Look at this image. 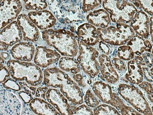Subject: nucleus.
<instances>
[{"label": "nucleus", "instance_id": "obj_44", "mask_svg": "<svg viewBox=\"0 0 153 115\" xmlns=\"http://www.w3.org/2000/svg\"><path fill=\"white\" fill-rule=\"evenodd\" d=\"M153 17H151L149 20V33L151 37V41L153 42Z\"/></svg>", "mask_w": 153, "mask_h": 115}, {"label": "nucleus", "instance_id": "obj_39", "mask_svg": "<svg viewBox=\"0 0 153 115\" xmlns=\"http://www.w3.org/2000/svg\"><path fill=\"white\" fill-rule=\"evenodd\" d=\"M19 94L22 99L26 103H30V102L33 99L31 94L28 93L27 92H21L19 93Z\"/></svg>", "mask_w": 153, "mask_h": 115}, {"label": "nucleus", "instance_id": "obj_10", "mask_svg": "<svg viewBox=\"0 0 153 115\" xmlns=\"http://www.w3.org/2000/svg\"><path fill=\"white\" fill-rule=\"evenodd\" d=\"M45 97L48 102L52 105L61 115H70V104L68 101L60 91L54 88H49Z\"/></svg>", "mask_w": 153, "mask_h": 115}, {"label": "nucleus", "instance_id": "obj_11", "mask_svg": "<svg viewBox=\"0 0 153 115\" xmlns=\"http://www.w3.org/2000/svg\"><path fill=\"white\" fill-rule=\"evenodd\" d=\"M60 59V54L56 51L46 47L38 46L36 49L34 62L39 67L45 68Z\"/></svg>", "mask_w": 153, "mask_h": 115}, {"label": "nucleus", "instance_id": "obj_16", "mask_svg": "<svg viewBox=\"0 0 153 115\" xmlns=\"http://www.w3.org/2000/svg\"><path fill=\"white\" fill-rule=\"evenodd\" d=\"M98 60L100 70L105 80L112 84L117 83L119 80V76L108 57L101 54L98 57Z\"/></svg>", "mask_w": 153, "mask_h": 115}, {"label": "nucleus", "instance_id": "obj_20", "mask_svg": "<svg viewBox=\"0 0 153 115\" xmlns=\"http://www.w3.org/2000/svg\"><path fill=\"white\" fill-rule=\"evenodd\" d=\"M29 106L37 115H61L51 104L41 99H33L29 103Z\"/></svg>", "mask_w": 153, "mask_h": 115}, {"label": "nucleus", "instance_id": "obj_23", "mask_svg": "<svg viewBox=\"0 0 153 115\" xmlns=\"http://www.w3.org/2000/svg\"><path fill=\"white\" fill-rule=\"evenodd\" d=\"M61 70L76 75L81 71V66L77 60L72 57H63L60 58L59 63Z\"/></svg>", "mask_w": 153, "mask_h": 115}, {"label": "nucleus", "instance_id": "obj_31", "mask_svg": "<svg viewBox=\"0 0 153 115\" xmlns=\"http://www.w3.org/2000/svg\"><path fill=\"white\" fill-rule=\"evenodd\" d=\"M139 86L145 92L149 100L153 103V86L151 83L148 81H143Z\"/></svg>", "mask_w": 153, "mask_h": 115}, {"label": "nucleus", "instance_id": "obj_19", "mask_svg": "<svg viewBox=\"0 0 153 115\" xmlns=\"http://www.w3.org/2000/svg\"><path fill=\"white\" fill-rule=\"evenodd\" d=\"M86 19L90 24L103 29L108 28L111 22L109 15L104 9L90 12L87 16Z\"/></svg>", "mask_w": 153, "mask_h": 115}, {"label": "nucleus", "instance_id": "obj_45", "mask_svg": "<svg viewBox=\"0 0 153 115\" xmlns=\"http://www.w3.org/2000/svg\"><path fill=\"white\" fill-rule=\"evenodd\" d=\"M1 57L4 59H6L7 60L9 58V55L8 53H6L5 52H2L1 53Z\"/></svg>", "mask_w": 153, "mask_h": 115}, {"label": "nucleus", "instance_id": "obj_46", "mask_svg": "<svg viewBox=\"0 0 153 115\" xmlns=\"http://www.w3.org/2000/svg\"><path fill=\"white\" fill-rule=\"evenodd\" d=\"M4 59L1 57V54L0 53V69H1L4 66H4Z\"/></svg>", "mask_w": 153, "mask_h": 115}, {"label": "nucleus", "instance_id": "obj_13", "mask_svg": "<svg viewBox=\"0 0 153 115\" xmlns=\"http://www.w3.org/2000/svg\"><path fill=\"white\" fill-rule=\"evenodd\" d=\"M17 22L21 29L25 41L33 42L38 41L40 37L39 30L27 15H19Z\"/></svg>", "mask_w": 153, "mask_h": 115}, {"label": "nucleus", "instance_id": "obj_18", "mask_svg": "<svg viewBox=\"0 0 153 115\" xmlns=\"http://www.w3.org/2000/svg\"><path fill=\"white\" fill-rule=\"evenodd\" d=\"M35 47L27 42H22L15 44L11 50L14 59L20 61L29 62L32 60L35 54Z\"/></svg>", "mask_w": 153, "mask_h": 115}, {"label": "nucleus", "instance_id": "obj_47", "mask_svg": "<svg viewBox=\"0 0 153 115\" xmlns=\"http://www.w3.org/2000/svg\"><path fill=\"white\" fill-rule=\"evenodd\" d=\"M1 2H2V1H0V4H1Z\"/></svg>", "mask_w": 153, "mask_h": 115}, {"label": "nucleus", "instance_id": "obj_4", "mask_svg": "<svg viewBox=\"0 0 153 115\" xmlns=\"http://www.w3.org/2000/svg\"><path fill=\"white\" fill-rule=\"evenodd\" d=\"M100 40L104 43L114 46H122L135 36L130 25L124 23H117L115 26H110L105 28L97 29Z\"/></svg>", "mask_w": 153, "mask_h": 115}, {"label": "nucleus", "instance_id": "obj_14", "mask_svg": "<svg viewBox=\"0 0 153 115\" xmlns=\"http://www.w3.org/2000/svg\"><path fill=\"white\" fill-rule=\"evenodd\" d=\"M22 37V33L17 21L9 24L0 32V41L9 46L20 42Z\"/></svg>", "mask_w": 153, "mask_h": 115}, {"label": "nucleus", "instance_id": "obj_38", "mask_svg": "<svg viewBox=\"0 0 153 115\" xmlns=\"http://www.w3.org/2000/svg\"><path fill=\"white\" fill-rule=\"evenodd\" d=\"M10 75V72L5 66H3L1 69H0V83L5 82L7 78Z\"/></svg>", "mask_w": 153, "mask_h": 115}, {"label": "nucleus", "instance_id": "obj_26", "mask_svg": "<svg viewBox=\"0 0 153 115\" xmlns=\"http://www.w3.org/2000/svg\"><path fill=\"white\" fill-rule=\"evenodd\" d=\"M117 56L119 59L123 60H133L134 54L132 49L129 46H120L117 50Z\"/></svg>", "mask_w": 153, "mask_h": 115}, {"label": "nucleus", "instance_id": "obj_5", "mask_svg": "<svg viewBox=\"0 0 153 115\" xmlns=\"http://www.w3.org/2000/svg\"><path fill=\"white\" fill-rule=\"evenodd\" d=\"M102 5L110 15V19L115 23H131L138 11L132 3L126 1H104Z\"/></svg>", "mask_w": 153, "mask_h": 115}, {"label": "nucleus", "instance_id": "obj_42", "mask_svg": "<svg viewBox=\"0 0 153 115\" xmlns=\"http://www.w3.org/2000/svg\"><path fill=\"white\" fill-rule=\"evenodd\" d=\"M100 48L102 51V52L104 53V54L108 55L109 53V48L107 44L103 42L102 41L100 42Z\"/></svg>", "mask_w": 153, "mask_h": 115}, {"label": "nucleus", "instance_id": "obj_34", "mask_svg": "<svg viewBox=\"0 0 153 115\" xmlns=\"http://www.w3.org/2000/svg\"><path fill=\"white\" fill-rule=\"evenodd\" d=\"M4 87L7 89H11L15 91H19L21 89L20 85L16 81L12 79H9L3 84Z\"/></svg>", "mask_w": 153, "mask_h": 115}, {"label": "nucleus", "instance_id": "obj_15", "mask_svg": "<svg viewBox=\"0 0 153 115\" xmlns=\"http://www.w3.org/2000/svg\"><path fill=\"white\" fill-rule=\"evenodd\" d=\"M138 36L146 39L149 35V19L148 15L142 10L134 15L130 25Z\"/></svg>", "mask_w": 153, "mask_h": 115}, {"label": "nucleus", "instance_id": "obj_32", "mask_svg": "<svg viewBox=\"0 0 153 115\" xmlns=\"http://www.w3.org/2000/svg\"><path fill=\"white\" fill-rule=\"evenodd\" d=\"M119 110L121 111V115H142L132 108L126 105L123 102L121 104Z\"/></svg>", "mask_w": 153, "mask_h": 115}, {"label": "nucleus", "instance_id": "obj_7", "mask_svg": "<svg viewBox=\"0 0 153 115\" xmlns=\"http://www.w3.org/2000/svg\"><path fill=\"white\" fill-rule=\"evenodd\" d=\"M118 93L137 111L145 115H153L148 101L138 87L134 85L122 84L119 85Z\"/></svg>", "mask_w": 153, "mask_h": 115}, {"label": "nucleus", "instance_id": "obj_3", "mask_svg": "<svg viewBox=\"0 0 153 115\" xmlns=\"http://www.w3.org/2000/svg\"><path fill=\"white\" fill-rule=\"evenodd\" d=\"M7 66L12 78L18 81L25 80L31 86H38L41 84L43 75L40 67L30 62L10 60Z\"/></svg>", "mask_w": 153, "mask_h": 115}, {"label": "nucleus", "instance_id": "obj_40", "mask_svg": "<svg viewBox=\"0 0 153 115\" xmlns=\"http://www.w3.org/2000/svg\"><path fill=\"white\" fill-rule=\"evenodd\" d=\"M48 90V88L47 87H39L36 91V96L37 97H41L45 99L46 93Z\"/></svg>", "mask_w": 153, "mask_h": 115}, {"label": "nucleus", "instance_id": "obj_36", "mask_svg": "<svg viewBox=\"0 0 153 115\" xmlns=\"http://www.w3.org/2000/svg\"><path fill=\"white\" fill-rule=\"evenodd\" d=\"M143 74L144 75L146 79L148 82H153V72L150 70L146 65L143 66L142 68Z\"/></svg>", "mask_w": 153, "mask_h": 115}, {"label": "nucleus", "instance_id": "obj_24", "mask_svg": "<svg viewBox=\"0 0 153 115\" xmlns=\"http://www.w3.org/2000/svg\"><path fill=\"white\" fill-rule=\"evenodd\" d=\"M93 112L94 115H121L116 108L107 104L99 105Z\"/></svg>", "mask_w": 153, "mask_h": 115}, {"label": "nucleus", "instance_id": "obj_6", "mask_svg": "<svg viewBox=\"0 0 153 115\" xmlns=\"http://www.w3.org/2000/svg\"><path fill=\"white\" fill-rule=\"evenodd\" d=\"M78 46V55L77 60L80 66L87 75L91 78H95L100 71L98 61L99 52L91 46L85 44L76 36Z\"/></svg>", "mask_w": 153, "mask_h": 115}, {"label": "nucleus", "instance_id": "obj_37", "mask_svg": "<svg viewBox=\"0 0 153 115\" xmlns=\"http://www.w3.org/2000/svg\"><path fill=\"white\" fill-rule=\"evenodd\" d=\"M21 88L24 90L25 92H27L30 94H35L36 93V88L33 86L28 85L26 82H20L19 83Z\"/></svg>", "mask_w": 153, "mask_h": 115}, {"label": "nucleus", "instance_id": "obj_30", "mask_svg": "<svg viewBox=\"0 0 153 115\" xmlns=\"http://www.w3.org/2000/svg\"><path fill=\"white\" fill-rule=\"evenodd\" d=\"M102 1H82V10L84 12H87L93 10L102 3Z\"/></svg>", "mask_w": 153, "mask_h": 115}, {"label": "nucleus", "instance_id": "obj_28", "mask_svg": "<svg viewBox=\"0 0 153 115\" xmlns=\"http://www.w3.org/2000/svg\"><path fill=\"white\" fill-rule=\"evenodd\" d=\"M84 100L87 106L90 108H95L100 105V102L98 98L90 89H88L86 92Z\"/></svg>", "mask_w": 153, "mask_h": 115}, {"label": "nucleus", "instance_id": "obj_27", "mask_svg": "<svg viewBox=\"0 0 153 115\" xmlns=\"http://www.w3.org/2000/svg\"><path fill=\"white\" fill-rule=\"evenodd\" d=\"M136 8L143 9L144 11L153 16V1H131Z\"/></svg>", "mask_w": 153, "mask_h": 115}, {"label": "nucleus", "instance_id": "obj_43", "mask_svg": "<svg viewBox=\"0 0 153 115\" xmlns=\"http://www.w3.org/2000/svg\"><path fill=\"white\" fill-rule=\"evenodd\" d=\"M135 59L134 60L138 64L140 65L141 66H144L146 65L144 59H143V57L140 56H136L135 57Z\"/></svg>", "mask_w": 153, "mask_h": 115}, {"label": "nucleus", "instance_id": "obj_35", "mask_svg": "<svg viewBox=\"0 0 153 115\" xmlns=\"http://www.w3.org/2000/svg\"><path fill=\"white\" fill-rule=\"evenodd\" d=\"M145 62L146 65L149 66L150 69L153 72V55L151 53L149 52H145L142 54Z\"/></svg>", "mask_w": 153, "mask_h": 115}, {"label": "nucleus", "instance_id": "obj_2", "mask_svg": "<svg viewBox=\"0 0 153 115\" xmlns=\"http://www.w3.org/2000/svg\"><path fill=\"white\" fill-rule=\"evenodd\" d=\"M43 40L64 57H74L78 53V46L76 36L64 29H49L42 32Z\"/></svg>", "mask_w": 153, "mask_h": 115}, {"label": "nucleus", "instance_id": "obj_25", "mask_svg": "<svg viewBox=\"0 0 153 115\" xmlns=\"http://www.w3.org/2000/svg\"><path fill=\"white\" fill-rule=\"evenodd\" d=\"M24 7L28 10H44L48 7L46 1H24Z\"/></svg>", "mask_w": 153, "mask_h": 115}, {"label": "nucleus", "instance_id": "obj_22", "mask_svg": "<svg viewBox=\"0 0 153 115\" xmlns=\"http://www.w3.org/2000/svg\"><path fill=\"white\" fill-rule=\"evenodd\" d=\"M128 73L126 78L132 84H140L143 81L142 67L138 64L134 60H131L127 64Z\"/></svg>", "mask_w": 153, "mask_h": 115}, {"label": "nucleus", "instance_id": "obj_21", "mask_svg": "<svg viewBox=\"0 0 153 115\" xmlns=\"http://www.w3.org/2000/svg\"><path fill=\"white\" fill-rule=\"evenodd\" d=\"M127 44L137 56H140L145 52H151L152 49V45L150 41L144 39L138 35L132 37L128 41Z\"/></svg>", "mask_w": 153, "mask_h": 115}, {"label": "nucleus", "instance_id": "obj_1", "mask_svg": "<svg viewBox=\"0 0 153 115\" xmlns=\"http://www.w3.org/2000/svg\"><path fill=\"white\" fill-rule=\"evenodd\" d=\"M43 84L47 87L59 88L67 100L74 105H82L83 94L79 86L67 73L57 68H50L43 71Z\"/></svg>", "mask_w": 153, "mask_h": 115}, {"label": "nucleus", "instance_id": "obj_41", "mask_svg": "<svg viewBox=\"0 0 153 115\" xmlns=\"http://www.w3.org/2000/svg\"><path fill=\"white\" fill-rule=\"evenodd\" d=\"M73 78L77 83L79 86L83 87L85 86V84L84 80H83V76L82 75L80 74L74 75L73 76Z\"/></svg>", "mask_w": 153, "mask_h": 115}, {"label": "nucleus", "instance_id": "obj_9", "mask_svg": "<svg viewBox=\"0 0 153 115\" xmlns=\"http://www.w3.org/2000/svg\"><path fill=\"white\" fill-rule=\"evenodd\" d=\"M92 90L97 96L104 103L109 104L118 109H119L123 102L117 94L113 93L111 86L105 82H95L92 86Z\"/></svg>", "mask_w": 153, "mask_h": 115}, {"label": "nucleus", "instance_id": "obj_17", "mask_svg": "<svg viewBox=\"0 0 153 115\" xmlns=\"http://www.w3.org/2000/svg\"><path fill=\"white\" fill-rule=\"evenodd\" d=\"M77 34L82 42L91 46H95L100 41L97 29L89 23L80 25L78 28Z\"/></svg>", "mask_w": 153, "mask_h": 115}, {"label": "nucleus", "instance_id": "obj_33", "mask_svg": "<svg viewBox=\"0 0 153 115\" xmlns=\"http://www.w3.org/2000/svg\"><path fill=\"white\" fill-rule=\"evenodd\" d=\"M115 70L119 72H123L126 70V66L122 60L118 58H113L111 60Z\"/></svg>", "mask_w": 153, "mask_h": 115}, {"label": "nucleus", "instance_id": "obj_12", "mask_svg": "<svg viewBox=\"0 0 153 115\" xmlns=\"http://www.w3.org/2000/svg\"><path fill=\"white\" fill-rule=\"evenodd\" d=\"M28 17L41 30H46L53 27L56 19L51 11L47 10L33 11L28 14Z\"/></svg>", "mask_w": 153, "mask_h": 115}, {"label": "nucleus", "instance_id": "obj_29", "mask_svg": "<svg viewBox=\"0 0 153 115\" xmlns=\"http://www.w3.org/2000/svg\"><path fill=\"white\" fill-rule=\"evenodd\" d=\"M70 115H94L93 112L87 105H81L79 106L71 108Z\"/></svg>", "mask_w": 153, "mask_h": 115}, {"label": "nucleus", "instance_id": "obj_8", "mask_svg": "<svg viewBox=\"0 0 153 115\" xmlns=\"http://www.w3.org/2000/svg\"><path fill=\"white\" fill-rule=\"evenodd\" d=\"M22 9L20 1H4L0 4V30L19 16Z\"/></svg>", "mask_w": 153, "mask_h": 115}]
</instances>
